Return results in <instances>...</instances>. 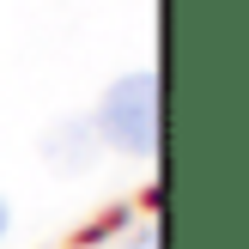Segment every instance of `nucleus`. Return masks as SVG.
Segmentation results:
<instances>
[{
	"instance_id": "nucleus-1",
	"label": "nucleus",
	"mask_w": 249,
	"mask_h": 249,
	"mask_svg": "<svg viewBox=\"0 0 249 249\" xmlns=\"http://www.w3.org/2000/svg\"><path fill=\"white\" fill-rule=\"evenodd\" d=\"M91 134L109 140L116 152H128V158L158 152V79L152 73L116 79L104 91V104H97V116H91Z\"/></svg>"
},
{
	"instance_id": "nucleus-2",
	"label": "nucleus",
	"mask_w": 249,
	"mask_h": 249,
	"mask_svg": "<svg viewBox=\"0 0 249 249\" xmlns=\"http://www.w3.org/2000/svg\"><path fill=\"white\" fill-rule=\"evenodd\" d=\"M91 122H61L55 134L43 140V152H49V164H61V170H85L91 164Z\"/></svg>"
},
{
	"instance_id": "nucleus-3",
	"label": "nucleus",
	"mask_w": 249,
	"mask_h": 249,
	"mask_svg": "<svg viewBox=\"0 0 249 249\" xmlns=\"http://www.w3.org/2000/svg\"><path fill=\"white\" fill-rule=\"evenodd\" d=\"M0 237H6V201H0Z\"/></svg>"
}]
</instances>
